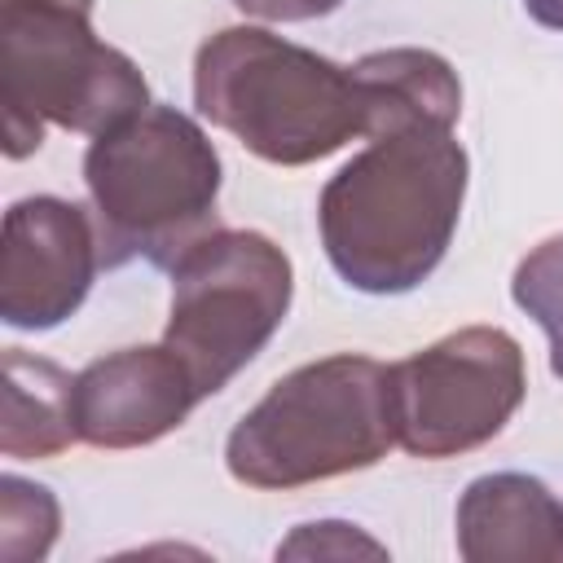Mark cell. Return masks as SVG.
<instances>
[{
  "mask_svg": "<svg viewBox=\"0 0 563 563\" xmlns=\"http://www.w3.org/2000/svg\"><path fill=\"white\" fill-rule=\"evenodd\" d=\"M88 4L92 0H4L0 79L9 158L40 150V119L101 136L145 110V79L123 53L92 35Z\"/></svg>",
  "mask_w": 563,
  "mask_h": 563,
  "instance_id": "cell-5",
  "label": "cell"
},
{
  "mask_svg": "<svg viewBox=\"0 0 563 563\" xmlns=\"http://www.w3.org/2000/svg\"><path fill=\"white\" fill-rule=\"evenodd\" d=\"M198 110L268 163H308L369 132L356 70L268 31H220L198 53Z\"/></svg>",
  "mask_w": 563,
  "mask_h": 563,
  "instance_id": "cell-2",
  "label": "cell"
},
{
  "mask_svg": "<svg viewBox=\"0 0 563 563\" xmlns=\"http://www.w3.org/2000/svg\"><path fill=\"white\" fill-rule=\"evenodd\" d=\"M396 440L391 369L330 356L282 378L229 435V471L255 488H295L361 471Z\"/></svg>",
  "mask_w": 563,
  "mask_h": 563,
  "instance_id": "cell-4",
  "label": "cell"
},
{
  "mask_svg": "<svg viewBox=\"0 0 563 563\" xmlns=\"http://www.w3.org/2000/svg\"><path fill=\"white\" fill-rule=\"evenodd\" d=\"M466 189V154L444 123L374 132L321 194L325 255L347 286L396 295L444 255Z\"/></svg>",
  "mask_w": 563,
  "mask_h": 563,
  "instance_id": "cell-1",
  "label": "cell"
},
{
  "mask_svg": "<svg viewBox=\"0 0 563 563\" xmlns=\"http://www.w3.org/2000/svg\"><path fill=\"white\" fill-rule=\"evenodd\" d=\"M101 264L97 233L84 211L62 198H26L4 216L0 312L18 330H48L66 321Z\"/></svg>",
  "mask_w": 563,
  "mask_h": 563,
  "instance_id": "cell-8",
  "label": "cell"
},
{
  "mask_svg": "<svg viewBox=\"0 0 563 563\" xmlns=\"http://www.w3.org/2000/svg\"><path fill=\"white\" fill-rule=\"evenodd\" d=\"M523 400V361L501 330H462L391 365L396 440L409 453L444 457L484 444Z\"/></svg>",
  "mask_w": 563,
  "mask_h": 563,
  "instance_id": "cell-7",
  "label": "cell"
},
{
  "mask_svg": "<svg viewBox=\"0 0 563 563\" xmlns=\"http://www.w3.org/2000/svg\"><path fill=\"white\" fill-rule=\"evenodd\" d=\"M84 176L106 268L136 255L150 264H176L202 242V229L216 216V150L172 106H145L101 132L84 158Z\"/></svg>",
  "mask_w": 563,
  "mask_h": 563,
  "instance_id": "cell-3",
  "label": "cell"
},
{
  "mask_svg": "<svg viewBox=\"0 0 563 563\" xmlns=\"http://www.w3.org/2000/svg\"><path fill=\"white\" fill-rule=\"evenodd\" d=\"M523 9L541 22V26H554L563 31V0H523Z\"/></svg>",
  "mask_w": 563,
  "mask_h": 563,
  "instance_id": "cell-14",
  "label": "cell"
},
{
  "mask_svg": "<svg viewBox=\"0 0 563 563\" xmlns=\"http://www.w3.org/2000/svg\"><path fill=\"white\" fill-rule=\"evenodd\" d=\"M242 13L255 18H273V22H303V18H321L334 13L343 0H233Z\"/></svg>",
  "mask_w": 563,
  "mask_h": 563,
  "instance_id": "cell-13",
  "label": "cell"
},
{
  "mask_svg": "<svg viewBox=\"0 0 563 563\" xmlns=\"http://www.w3.org/2000/svg\"><path fill=\"white\" fill-rule=\"evenodd\" d=\"M515 303L532 312L550 334V369L563 378V238L537 246L515 268Z\"/></svg>",
  "mask_w": 563,
  "mask_h": 563,
  "instance_id": "cell-12",
  "label": "cell"
},
{
  "mask_svg": "<svg viewBox=\"0 0 563 563\" xmlns=\"http://www.w3.org/2000/svg\"><path fill=\"white\" fill-rule=\"evenodd\" d=\"M75 378L48 361L26 356L22 347L4 352V453L9 457H48L75 440L70 418Z\"/></svg>",
  "mask_w": 563,
  "mask_h": 563,
  "instance_id": "cell-11",
  "label": "cell"
},
{
  "mask_svg": "<svg viewBox=\"0 0 563 563\" xmlns=\"http://www.w3.org/2000/svg\"><path fill=\"white\" fill-rule=\"evenodd\" d=\"M462 554H563V506L545 493V484L523 475H488L475 479L457 510Z\"/></svg>",
  "mask_w": 563,
  "mask_h": 563,
  "instance_id": "cell-10",
  "label": "cell"
},
{
  "mask_svg": "<svg viewBox=\"0 0 563 563\" xmlns=\"http://www.w3.org/2000/svg\"><path fill=\"white\" fill-rule=\"evenodd\" d=\"M194 400H198L194 378L167 343L128 347V352L92 361L75 378L70 418H75L79 440L128 449V444H145L180 427Z\"/></svg>",
  "mask_w": 563,
  "mask_h": 563,
  "instance_id": "cell-9",
  "label": "cell"
},
{
  "mask_svg": "<svg viewBox=\"0 0 563 563\" xmlns=\"http://www.w3.org/2000/svg\"><path fill=\"white\" fill-rule=\"evenodd\" d=\"M290 264L260 233H207L172 264L167 347L198 400L220 391L282 325Z\"/></svg>",
  "mask_w": 563,
  "mask_h": 563,
  "instance_id": "cell-6",
  "label": "cell"
}]
</instances>
